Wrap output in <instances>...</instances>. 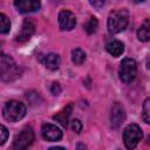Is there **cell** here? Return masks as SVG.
<instances>
[{
    "mask_svg": "<svg viewBox=\"0 0 150 150\" xmlns=\"http://www.w3.org/2000/svg\"><path fill=\"white\" fill-rule=\"evenodd\" d=\"M71 129L73 131H75L76 134H79L82 130V123L80 120H73L71 121Z\"/></svg>",
    "mask_w": 150,
    "mask_h": 150,
    "instance_id": "obj_20",
    "label": "cell"
},
{
    "mask_svg": "<svg viewBox=\"0 0 150 150\" xmlns=\"http://www.w3.org/2000/svg\"><path fill=\"white\" fill-rule=\"evenodd\" d=\"M71 109H73V105H71V104H68V105H67L66 108H63L60 112H57L56 115H54L53 118H54L55 121H57L61 125L66 127V125L68 124V120H69V116H70V114H71Z\"/></svg>",
    "mask_w": 150,
    "mask_h": 150,
    "instance_id": "obj_14",
    "label": "cell"
},
{
    "mask_svg": "<svg viewBox=\"0 0 150 150\" xmlns=\"http://www.w3.org/2000/svg\"><path fill=\"white\" fill-rule=\"evenodd\" d=\"M89 2H90L91 6H94L96 8H100L105 4V0H89Z\"/></svg>",
    "mask_w": 150,
    "mask_h": 150,
    "instance_id": "obj_23",
    "label": "cell"
},
{
    "mask_svg": "<svg viewBox=\"0 0 150 150\" xmlns=\"http://www.w3.org/2000/svg\"><path fill=\"white\" fill-rule=\"evenodd\" d=\"M105 49L110 55L117 57L124 52V45L118 40H111L105 45Z\"/></svg>",
    "mask_w": 150,
    "mask_h": 150,
    "instance_id": "obj_13",
    "label": "cell"
},
{
    "mask_svg": "<svg viewBox=\"0 0 150 150\" xmlns=\"http://www.w3.org/2000/svg\"><path fill=\"white\" fill-rule=\"evenodd\" d=\"M135 2H142V1H144V0H134Z\"/></svg>",
    "mask_w": 150,
    "mask_h": 150,
    "instance_id": "obj_25",
    "label": "cell"
},
{
    "mask_svg": "<svg viewBox=\"0 0 150 150\" xmlns=\"http://www.w3.org/2000/svg\"><path fill=\"white\" fill-rule=\"evenodd\" d=\"M26 114V107L22 102L19 101H8L2 109V115L5 120L9 122H16L21 120Z\"/></svg>",
    "mask_w": 150,
    "mask_h": 150,
    "instance_id": "obj_3",
    "label": "cell"
},
{
    "mask_svg": "<svg viewBox=\"0 0 150 150\" xmlns=\"http://www.w3.org/2000/svg\"><path fill=\"white\" fill-rule=\"evenodd\" d=\"M125 118V111H124V108L118 103L116 102L111 109V114H110V123H111V127L112 128H118L122 122L124 121Z\"/></svg>",
    "mask_w": 150,
    "mask_h": 150,
    "instance_id": "obj_9",
    "label": "cell"
},
{
    "mask_svg": "<svg viewBox=\"0 0 150 150\" xmlns=\"http://www.w3.org/2000/svg\"><path fill=\"white\" fill-rule=\"evenodd\" d=\"M9 28H11V21L4 14L1 13L0 14V30L2 34H6L9 32Z\"/></svg>",
    "mask_w": 150,
    "mask_h": 150,
    "instance_id": "obj_19",
    "label": "cell"
},
{
    "mask_svg": "<svg viewBox=\"0 0 150 150\" xmlns=\"http://www.w3.org/2000/svg\"><path fill=\"white\" fill-rule=\"evenodd\" d=\"M71 60L74 63L76 64H81L84 62L86 60V53L81 49V48H75L73 52H71Z\"/></svg>",
    "mask_w": 150,
    "mask_h": 150,
    "instance_id": "obj_16",
    "label": "cell"
},
{
    "mask_svg": "<svg viewBox=\"0 0 150 150\" xmlns=\"http://www.w3.org/2000/svg\"><path fill=\"white\" fill-rule=\"evenodd\" d=\"M129 22V13L127 9H116L108 18V30L111 34H117L125 29Z\"/></svg>",
    "mask_w": 150,
    "mask_h": 150,
    "instance_id": "obj_1",
    "label": "cell"
},
{
    "mask_svg": "<svg viewBox=\"0 0 150 150\" xmlns=\"http://www.w3.org/2000/svg\"><path fill=\"white\" fill-rule=\"evenodd\" d=\"M0 134H1V141H0V144H5V142L7 141V137H8V130L5 125H1L0 127Z\"/></svg>",
    "mask_w": 150,
    "mask_h": 150,
    "instance_id": "obj_21",
    "label": "cell"
},
{
    "mask_svg": "<svg viewBox=\"0 0 150 150\" xmlns=\"http://www.w3.org/2000/svg\"><path fill=\"white\" fill-rule=\"evenodd\" d=\"M41 134L43 136L45 139L49 141V142H55V141H59L61 139L62 137V131L59 127L54 125V124H49V123H46L42 125L41 128Z\"/></svg>",
    "mask_w": 150,
    "mask_h": 150,
    "instance_id": "obj_7",
    "label": "cell"
},
{
    "mask_svg": "<svg viewBox=\"0 0 150 150\" xmlns=\"http://www.w3.org/2000/svg\"><path fill=\"white\" fill-rule=\"evenodd\" d=\"M146 67H148V69L150 70V59L146 60Z\"/></svg>",
    "mask_w": 150,
    "mask_h": 150,
    "instance_id": "obj_24",
    "label": "cell"
},
{
    "mask_svg": "<svg viewBox=\"0 0 150 150\" xmlns=\"http://www.w3.org/2000/svg\"><path fill=\"white\" fill-rule=\"evenodd\" d=\"M59 25L63 30H70L76 25V18L70 11H61L59 14Z\"/></svg>",
    "mask_w": 150,
    "mask_h": 150,
    "instance_id": "obj_8",
    "label": "cell"
},
{
    "mask_svg": "<svg viewBox=\"0 0 150 150\" xmlns=\"http://www.w3.org/2000/svg\"><path fill=\"white\" fill-rule=\"evenodd\" d=\"M142 117L145 123L150 124V97H148L143 102V108H142Z\"/></svg>",
    "mask_w": 150,
    "mask_h": 150,
    "instance_id": "obj_18",
    "label": "cell"
},
{
    "mask_svg": "<svg viewBox=\"0 0 150 150\" xmlns=\"http://www.w3.org/2000/svg\"><path fill=\"white\" fill-rule=\"evenodd\" d=\"M34 30H35L34 23L32 21H29V20H25L22 26H21L20 32L16 35V41L18 42H26L34 34Z\"/></svg>",
    "mask_w": 150,
    "mask_h": 150,
    "instance_id": "obj_11",
    "label": "cell"
},
{
    "mask_svg": "<svg viewBox=\"0 0 150 150\" xmlns=\"http://www.w3.org/2000/svg\"><path fill=\"white\" fill-rule=\"evenodd\" d=\"M97 26H98L97 19H96L95 16H91V18L87 21V23L84 25V29H86V32H87L88 34H93V33L96 32Z\"/></svg>",
    "mask_w": 150,
    "mask_h": 150,
    "instance_id": "obj_17",
    "label": "cell"
},
{
    "mask_svg": "<svg viewBox=\"0 0 150 150\" xmlns=\"http://www.w3.org/2000/svg\"><path fill=\"white\" fill-rule=\"evenodd\" d=\"M14 5L20 13H30L40 8V0H15Z\"/></svg>",
    "mask_w": 150,
    "mask_h": 150,
    "instance_id": "obj_10",
    "label": "cell"
},
{
    "mask_svg": "<svg viewBox=\"0 0 150 150\" xmlns=\"http://www.w3.org/2000/svg\"><path fill=\"white\" fill-rule=\"evenodd\" d=\"M40 61L46 66V68L50 69V70H56L60 67L61 63V59L57 54L55 53H48L45 56L40 57Z\"/></svg>",
    "mask_w": 150,
    "mask_h": 150,
    "instance_id": "obj_12",
    "label": "cell"
},
{
    "mask_svg": "<svg viewBox=\"0 0 150 150\" xmlns=\"http://www.w3.org/2000/svg\"><path fill=\"white\" fill-rule=\"evenodd\" d=\"M137 38L141 41H148L150 39V19L143 21L137 30Z\"/></svg>",
    "mask_w": 150,
    "mask_h": 150,
    "instance_id": "obj_15",
    "label": "cell"
},
{
    "mask_svg": "<svg viewBox=\"0 0 150 150\" xmlns=\"http://www.w3.org/2000/svg\"><path fill=\"white\" fill-rule=\"evenodd\" d=\"M34 141V131L30 127L23 128L14 138L13 141V149L15 150H22L28 148Z\"/></svg>",
    "mask_w": 150,
    "mask_h": 150,
    "instance_id": "obj_6",
    "label": "cell"
},
{
    "mask_svg": "<svg viewBox=\"0 0 150 150\" xmlns=\"http://www.w3.org/2000/svg\"><path fill=\"white\" fill-rule=\"evenodd\" d=\"M142 130L137 124H129L123 131V141L128 149H134L142 139Z\"/></svg>",
    "mask_w": 150,
    "mask_h": 150,
    "instance_id": "obj_5",
    "label": "cell"
},
{
    "mask_svg": "<svg viewBox=\"0 0 150 150\" xmlns=\"http://www.w3.org/2000/svg\"><path fill=\"white\" fill-rule=\"evenodd\" d=\"M50 91H52L53 95H59V94L61 93V87H60V84L56 83V82H54V83L52 84V87H50Z\"/></svg>",
    "mask_w": 150,
    "mask_h": 150,
    "instance_id": "obj_22",
    "label": "cell"
},
{
    "mask_svg": "<svg viewBox=\"0 0 150 150\" xmlns=\"http://www.w3.org/2000/svg\"><path fill=\"white\" fill-rule=\"evenodd\" d=\"M20 67L14 62V60L5 54H1V66H0V75L1 80L5 82L13 81L20 76Z\"/></svg>",
    "mask_w": 150,
    "mask_h": 150,
    "instance_id": "obj_2",
    "label": "cell"
},
{
    "mask_svg": "<svg viewBox=\"0 0 150 150\" xmlns=\"http://www.w3.org/2000/svg\"><path fill=\"white\" fill-rule=\"evenodd\" d=\"M136 71H137V67H136L135 60L129 59V57H125L122 60L120 64V69H118V75L122 82L124 83L132 82L136 77Z\"/></svg>",
    "mask_w": 150,
    "mask_h": 150,
    "instance_id": "obj_4",
    "label": "cell"
}]
</instances>
